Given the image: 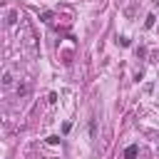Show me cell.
I'll return each instance as SVG.
<instances>
[{
    "label": "cell",
    "instance_id": "1",
    "mask_svg": "<svg viewBox=\"0 0 159 159\" xmlns=\"http://www.w3.org/2000/svg\"><path fill=\"white\" fill-rule=\"evenodd\" d=\"M134 154H137V147H129V149H127V159H132Z\"/></svg>",
    "mask_w": 159,
    "mask_h": 159
}]
</instances>
